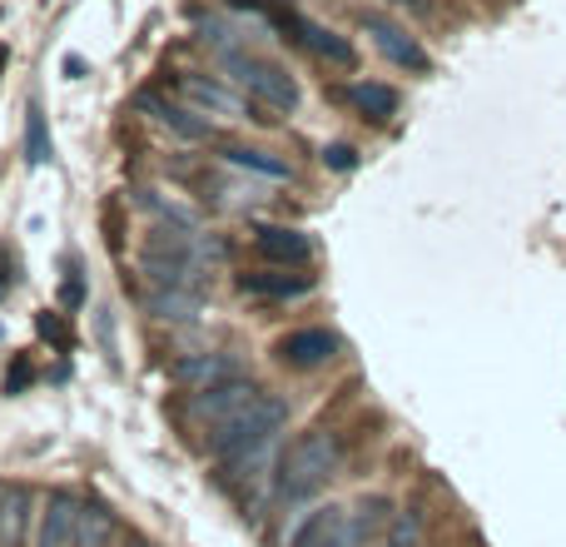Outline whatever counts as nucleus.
<instances>
[{"label":"nucleus","mask_w":566,"mask_h":547,"mask_svg":"<svg viewBox=\"0 0 566 547\" xmlns=\"http://www.w3.org/2000/svg\"><path fill=\"white\" fill-rule=\"evenodd\" d=\"M368 523L358 518V508H318L308 513V523L298 528L293 547H368Z\"/></svg>","instance_id":"20e7f679"},{"label":"nucleus","mask_w":566,"mask_h":547,"mask_svg":"<svg viewBox=\"0 0 566 547\" xmlns=\"http://www.w3.org/2000/svg\"><path fill=\"white\" fill-rule=\"evenodd\" d=\"M30 488L20 483H0V547H25L30 533Z\"/></svg>","instance_id":"2eb2a0df"},{"label":"nucleus","mask_w":566,"mask_h":547,"mask_svg":"<svg viewBox=\"0 0 566 547\" xmlns=\"http://www.w3.org/2000/svg\"><path fill=\"white\" fill-rule=\"evenodd\" d=\"M65 75L80 80V75H85V60H80V55H65Z\"/></svg>","instance_id":"c85d7f7f"},{"label":"nucleus","mask_w":566,"mask_h":547,"mask_svg":"<svg viewBox=\"0 0 566 547\" xmlns=\"http://www.w3.org/2000/svg\"><path fill=\"white\" fill-rule=\"evenodd\" d=\"M279 433L264 443H254V448L234 453V458H224V483H234V488H249V483H259L264 473H279Z\"/></svg>","instance_id":"4468645a"},{"label":"nucleus","mask_w":566,"mask_h":547,"mask_svg":"<svg viewBox=\"0 0 566 547\" xmlns=\"http://www.w3.org/2000/svg\"><path fill=\"white\" fill-rule=\"evenodd\" d=\"M60 299H65V303H70V309H75V303H80V299H85V279H80V274H70V279H65V283H60Z\"/></svg>","instance_id":"bb28decb"},{"label":"nucleus","mask_w":566,"mask_h":547,"mask_svg":"<svg viewBox=\"0 0 566 547\" xmlns=\"http://www.w3.org/2000/svg\"><path fill=\"white\" fill-rule=\"evenodd\" d=\"M145 303H149V313H155V319H165V323L199 319V293L195 289H155V283H149Z\"/></svg>","instance_id":"a211bd4d"},{"label":"nucleus","mask_w":566,"mask_h":547,"mask_svg":"<svg viewBox=\"0 0 566 547\" xmlns=\"http://www.w3.org/2000/svg\"><path fill=\"white\" fill-rule=\"evenodd\" d=\"M244 289L249 293H269V299H298L308 293V279H283V274H244Z\"/></svg>","instance_id":"4be33fe9"},{"label":"nucleus","mask_w":566,"mask_h":547,"mask_svg":"<svg viewBox=\"0 0 566 547\" xmlns=\"http://www.w3.org/2000/svg\"><path fill=\"white\" fill-rule=\"evenodd\" d=\"M219 65H224V75L234 80L244 95H254L269 115H293V110H298V85H293L289 70L269 65V60H254L249 50H224Z\"/></svg>","instance_id":"f03ea898"},{"label":"nucleus","mask_w":566,"mask_h":547,"mask_svg":"<svg viewBox=\"0 0 566 547\" xmlns=\"http://www.w3.org/2000/svg\"><path fill=\"white\" fill-rule=\"evenodd\" d=\"M25 159L30 165H45L50 159V125H45V110L30 105V125H25Z\"/></svg>","instance_id":"5701e85b"},{"label":"nucleus","mask_w":566,"mask_h":547,"mask_svg":"<svg viewBox=\"0 0 566 547\" xmlns=\"http://www.w3.org/2000/svg\"><path fill=\"white\" fill-rule=\"evenodd\" d=\"M139 209L145 215H155L159 225H169V229H189V235H199V215L189 205H179V199H169L165 189H139Z\"/></svg>","instance_id":"6ab92c4d"},{"label":"nucleus","mask_w":566,"mask_h":547,"mask_svg":"<svg viewBox=\"0 0 566 547\" xmlns=\"http://www.w3.org/2000/svg\"><path fill=\"white\" fill-rule=\"evenodd\" d=\"M175 379L199 393V389H214V383L244 379V363H239V353H189V359L175 363Z\"/></svg>","instance_id":"9b49d317"},{"label":"nucleus","mask_w":566,"mask_h":547,"mask_svg":"<svg viewBox=\"0 0 566 547\" xmlns=\"http://www.w3.org/2000/svg\"><path fill=\"white\" fill-rule=\"evenodd\" d=\"M119 538V513L109 503H80V523H75V547H115Z\"/></svg>","instance_id":"dca6fc26"},{"label":"nucleus","mask_w":566,"mask_h":547,"mask_svg":"<svg viewBox=\"0 0 566 547\" xmlns=\"http://www.w3.org/2000/svg\"><path fill=\"white\" fill-rule=\"evenodd\" d=\"M195 30H199V40H205L214 55H224V50H244V30L234 25V20H224V16H199L195 20Z\"/></svg>","instance_id":"aec40b11"},{"label":"nucleus","mask_w":566,"mask_h":547,"mask_svg":"<svg viewBox=\"0 0 566 547\" xmlns=\"http://www.w3.org/2000/svg\"><path fill=\"white\" fill-rule=\"evenodd\" d=\"M259 6H264V10H269V6H274V10H283V0H259Z\"/></svg>","instance_id":"c756f323"},{"label":"nucleus","mask_w":566,"mask_h":547,"mask_svg":"<svg viewBox=\"0 0 566 547\" xmlns=\"http://www.w3.org/2000/svg\"><path fill=\"white\" fill-rule=\"evenodd\" d=\"M283 423H289V403L274 399V393H259L249 409H239L234 419L214 423V433H209V448L219 453V458H234V453L254 448V443L274 438L283 433Z\"/></svg>","instance_id":"7ed1b4c3"},{"label":"nucleus","mask_w":566,"mask_h":547,"mask_svg":"<svg viewBox=\"0 0 566 547\" xmlns=\"http://www.w3.org/2000/svg\"><path fill=\"white\" fill-rule=\"evenodd\" d=\"M382 547H422V518L412 508H402V513H392L388 518V543Z\"/></svg>","instance_id":"b1692460"},{"label":"nucleus","mask_w":566,"mask_h":547,"mask_svg":"<svg viewBox=\"0 0 566 547\" xmlns=\"http://www.w3.org/2000/svg\"><path fill=\"white\" fill-rule=\"evenodd\" d=\"M333 473H338V443L328 438V433H308V438H298L289 453H283L279 463V498L293 503V508H303V503H313L323 488L333 483Z\"/></svg>","instance_id":"f257e3e1"},{"label":"nucleus","mask_w":566,"mask_h":547,"mask_svg":"<svg viewBox=\"0 0 566 547\" xmlns=\"http://www.w3.org/2000/svg\"><path fill=\"white\" fill-rule=\"evenodd\" d=\"M343 100H348L363 120H373V125H382V120L398 110V90L378 85V80H358V85H348L343 90Z\"/></svg>","instance_id":"f3484780"},{"label":"nucleus","mask_w":566,"mask_h":547,"mask_svg":"<svg viewBox=\"0 0 566 547\" xmlns=\"http://www.w3.org/2000/svg\"><path fill=\"white\" fill-rule=\"evenodd\" d=\"M254 245L269 265H308L313 259V239L303 235V229H289V225H264L254 235Z\"/></svg>","instance_id":"ddd939ff"},{"label":"nucleus","mask_w":566,"mask_h":547,"mask_svg":"<svg viewBox=\"0 0 566 547\" xmlns=\"http://www.w3.org/2000/svg\"><path fill=\"white\" fill-rule=\"evenodd\" d=\"M125 547H155V543H139V538H129V543H125Z\"/></svg>","instance_id":"7c9ffc66"},{"label":"nucleus","mask_w":566,"mask_h":547,"mask_svg":"<svg viewBox=\"0 0 566 547\" xmlns=\"http://www.w3.org/2000/svg\"><path fill=\"white\" fill-rule=\"evenodd\" d=\"M323 165H328V169H353V165H358V149H353V145H328V149H323Z\"/></svg>","instance_id":"393cba45"},{"label":"nucleus","mask_w":566,"mask_h":547,"mask_svg":"<svg viewBox=\"0 0 566 547\" xmlns=\"http://www.w3.org/2000/svg\"><path fill=\"white\" fill-rule=\"evenodd\" d=\"M274 353L289 369H323V363H333L343 353V339L333 329H293L274 343Z\"/></svg>","instance_id":"6e6552de"},{"label":"nucleus","mask_w":566,"mask_h":547,"mask_svg":"<svg viewBox=\"0 0 566 547\" xmlns=\"http://www.w3.org/2000/svg\"><path fill=\"white\" fill-rule=\"evenodd\" d=\"M179 95L185 105H195L199 115H249V105L224 85V80H209V75H179Z\"/></svg>","instance_id":"9d476101"},{"label":"nucleus","mask_w":566,"mask_h":547,"mask_svg":"<svg viewBox=\"0 0 566 547\" xmlns=\"http://www.w3.org/2000/svg\"><path fill=\"white\" fill-rule=\"evenodd\" d=\"M269 16V10H264ZM274 25L283 30V35H293L303 50H313L318 60H328V65H358V50H353V40L348 35H338V30H328V25H313V20H298V16H289V10H274Z\"/></svg>","instance_id":"39448f33"},{"label":"nucleus","mask_w":566,"mask_h":547,"mask_svg":"<svg viewBox=\"0 0 566 547\" xmlns=\"http://www.w3.org/2000/svg\"><path fill=\"white\" fill-rule=\"evenodd\" d=\"M75 523H80V498H70L65 488H55L45 498V513H40L35 547H75Z\"/></svg>","instance_id":"f8f14e48"},{"label":"nucleus","mask_w":566,"mask_h":547,"mask_svg":"<svg viewBox=\"0 0 566 547\" xmlns=\"http://www.w3.org/2000/svg\"><path fill=\"white\" fill-rule=\"evenodd\" d=\"M259 399V389H254V379H229V383H214V389H199L195 399H189V419H199V423H224V419H234L239 409H249V403Z\"/></svg>","instance_id":"0eeeda50"},{"label":"nucleus","mask_w":566,"mask_h":547,"mask_svg":"<svg viewBox=\"0 0 566 547\" xmlns=\"http://www.w3.org/2000/svg\"><path fill=\"white\" fill-rule=\"evenodd\" d=\"M363 35H373V50H378L388 65L412 70V75H428V70H432L428 50H422L402 25H388V20H378V16H363Z\"/></svg>","instance_id":"423d86ee"},{"label":"nucleus","mask_w":566,"mask_h":547,"mask_svg":"<svg viewBox=\"0 0 566 547\" xmlns=\"http://www.w3.org/2000/svg\"><path fill=\"white\" fill-rule=\"evenodd\" d=\"M139 110H145V115H155L159 125L169 130V135H179V140H209L214 135V125H209L205 115H199L195 105H175V100H165V95H155V90H145V95H139Z\"/></svg>","instance_id":"1a4fd4ad"},{"label":"nucleus","mask_w":566,"mask_h":547,"mask_svg":"<svg viewBox=\"0 0 566 547\" xmlns=\"http://www.w3.org/2000/svg\"><path fill=\"white\" fill-rule=\"evenodd\" d=\"M25 383H30V363L15 359V363H10V373H6V393H20Z\"/></svg>","instance_id":"a878e982"},{"label":"nucleus","mask_w":566,"mask_h":547,"mask_svg":"<svg viewBox=\"0 0 566 547\" xmlns=\"http://www.w3.org/2000/svg\"><path fill=\"white\" fill-rule=\"evenodd\" d=\"M40 333H45V339L55 343V349H65V329H60V323L50 319V313H40Z\"/></svg>","instance_id":"cd10ccee"},{"label":"nucleus","mask_w":566,"mask_h":547,"mask_svg":"<svg viewBox=\"0 0 566 547\" xmlns=\"http://www.w3.org/2000/svg\"><path fill=\"white\" fill-rule=\"evenodd\" d=\"M224 165H234V169H249V175H264V179H289V175H293V169L283 165V159L264 155V149H249V145H234V149H224Z\"/></svg>","instance_id":"412c9836"}]
</instances>
